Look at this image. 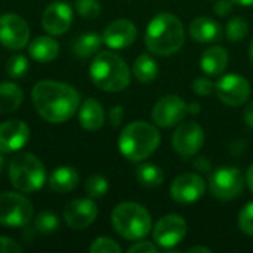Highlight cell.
I'll use <instances>...</instances> for the list:
<instances>
[{
    "label": "cell",
    "instance_id": "cell-11",
    "mask_svg": "<svg viewBox=\"0 0 253 253\" xmlns=\"http://www.w3.org/2000/svg\"><path fill=\"white\" fill-rule=\"evenodd\" d=\"M188 114V104L178 95H166L159 99L151 111L153 122L159 127H172L179 125Z\"/></svg>",
    "mask_w": 253,
    "mask_h": 253
},
{
    "label": "cell",
    "instance_id": "cell-20",
    "mask_svg": "<svg viewBox=\"0 0 253 253\" xmlns=\"http://www.w3.org/2000/svg\"><path fill=\"white\" fill-rule=\"evenodd\" d=\"M228 65V52L222 46H211L200 58V68L206 76L218 77Z\"/></svg>",
    "mask_w": 253,
    "mask_h": 253
},
{
    "label": "cell",
    "instance_id": "cell-18",
    "mask_svg": "<svg viewBox=\"0 0 253 253\" xmlns=\"http://www.w3.org/2000/svg\"><path fill=\"white\" fill-rule=\"evenodd\" d=\"M136 27L127 19H116L107 25L102 34L104 43L111 49H125L136 40Z\"/></svg>",
    "mask_w": 253,
    "mask_h": 253
},
{
    "label": "cell",
    "instance_id": "cell-29",
    "mask_svg": "<svg viewBox=\"0 0 253 253\" xmlns=\"http://www.w3.org/2000/svg\"><path fill=\"white\" fill-rule=\"evenodd\" d=\"M58 227H59L58 216L53 212H49V211L40 212L34 219V228L42 234H50V233L56 231Z\"/></svg>",
    "mask_w": 253,
    "mask_h": 253
},
{
    "label": "cell",
    "instance_id": "cell-7",
    "mask_svg": "<svg viewBox=\"0 0 253 253\" xmlns=\"http://www.w3.org/2000/svg\"><path fill=\"white\" fill-rule=\"evenodd\" d=\"M34 216L31 202L18 193L0 194V225L24 227Z\"/></svg>",
    "mask_w": 253,
    "mask_h": 253
},
{
    "label": "cell",
    "instance_id": "cell-38",
    "mask_svg": "<svg viewBox=\"0 0 253 253\" xmlns=\"http://www.w3.org/2000/svg\"><path fill=\"white\" fill-rule=\"evenodd\" d=\"M233 10V0H218L213 4V12L218 16H227Z\"/></svg>",
    "mask_w": 253,
    "mask_h": 253
},
{
    "label": "cell",
    "instance_id": "cell-39",
    "mask_svg": "<svg viewBox=\"0 0 253 253\" xmlns=\"http://www.w3.org/2000/svg\"><path fill=\"white\" fill-rule=\"evenodd\" d=\"M108 119H110V125L113 127H117L122 123V120H123V107L114 105L110 110V113H108Z\"/></svg>",
    "mask_w": 253,
    "mask_h": 253
},
{
    "label": "cell",
    "instance_id": "cell-15",
    "mask_svg": "<svg viewBox=\"0 0 253 253\" xmlns=\"http://www.w3.org/2000/svg\"><path fill=\"white\" fill-rule=\"evenodd\" d=\"M98 208L90 199H76L67 203L64 209L65 224L73 230H84L95 222Z\"/></svg>",
    "mask_w": 253,
    "mask_h": 253
},
{
    "label": "cell",
    "instance_id": "cell-1",
    "mask_svg": "<svg viewBox=\"0 0 253 253\" xmlns=\"http://www.w3.org/2000/svg\"><path fill=\"white\" fill-rule=\"evenodd\" d=\"M33 105L49 123H64L70 120L80 107L79 92L62 82L40 80L31 90Z\"/></svg>",
    "mask_w": 253,
    "mask_h": 253
},
{
    "label": "cell",
    "instance_id": "cell-26",
    "mask_svg": "<svg viewBox=\"0 0 253 253\" xmlns=\"http://www.w3.org/2000/svg\"><path fill=\"white\" fill-rule=\"evenodd\" d=\"M102 43H104L102 37L98 36L96 33H86L76 39L73 44V50L80 58H89L99 52Z\"/></svg>",
    "mask_w": 253,
    "mask_h": 253
},
{
    "label": "cell",
    "instance_id": "cell-25",
    "mask_svg": "<svg viewBox=\"0 0 253 253\" xmlns=\"http://www.w3.org/2000/svg\"><path fill=\"white\" fill-rule=\"evenodd\" d=\"M159 74V65L156 62V59L148 55V53H141L135 62H133V76L142 82V83H150L153 80H156Z\"/></svg>",
    "mask_w": 253,
    "mask_h": 253
},
{
    "label": "cell",
    "instance_id": "cell-12",
    "mask_svg": "<svg viewBox=\"0 0 253 253\" xmlns=\"http://www.w3.org/2000/svg\"><path fill=\"white\" fill-rule=\"evenodd\" d=\"M173 150L182 159L194 157L205 144V130L196 122H187L178 126L172 138Z\"/></svg>",
    "mask_w": 253,
    "mask_h": 253
},
{
    "label": "cell",
    "instance_id": "cell-13",
    "mask_svg": "<svg viewBox=\"0 0 253 253\" xmlns=\"http://www.w3.org/2000/svg\"><path fill=\"white\" fill-rule=\"evenodd\" d=\"M30 40L28 24L16 13H3L0 16V43L10 50L22 49Z\"/></svg>",
    "mask_w": 253,
    "mask_h": 253
},
{
    "label": "cell",
    "instance_id": "cell-44",
    "mask_svg": "<svg viewBox=\"0 0 253 253\" xmlns=\"http://www.w3.org/2000/svg\"><path fill=\"white\" fill-rule=\"evenodd\" d=\"M188 113L190 114H199L200 113V105L199 104H190L188 105Z\"/></svg>",
    "mask_w": 253,
    "mask_h": 253
},
{
    "label": "cell",
    "instance_id": "cell-43",
    "mask_svg": "<svg viewBox=\"0 0 253 253\" xmlns=\"http://www.w3.org/2000/svg\"><path fill=\"white\" fill-rule=\"evenodd\" d=\"M188 252H190V253H197V252L211 253L212 251H211L209 248H206V246H194V248H191V249H190Z\"/></svg>",
    "mask_w": 253,
    "mask_h": 253
},
{
    "label": "cell",
    "instance_id": "cell-2",
    "mask_svg": "<svg viewBox=\"0 0 253 253\" xmlns=\"http://www.w3.org/2000/svg\"><path fill=\"white\" fill-rule=\"evenodd\" d=\"M185 40L184 25L181 19L169 12L157 13L148 24L145 31V46L159 56H170L176 53Z\"/></svg>",
    "mask_w": 253,
    "mask_h": 253
},
{
    "label": "cell",
    "instance_id": "cell-34",
    "mask_svg": "<svg viewBox=\"0 0 253 253\" xmlns=\"http://www.w3.org/2000/svg\"><path fill=\"white\" fill-rule=\"evenodd\" d=\"M239 228L248 234L253 236V202L248 203L239 213Z\"/></svg>",
    "mask_w": 253,
    "mask_h": 253
},
{
    "label": "cell",
    "instance_id": "cell-36",
    "mask_svg": "<svg viewBox=\"0 0 253 253\" xmlns=\"http://www.w3.org/2000/svg\"><path fill=\"white\" fill-rule=\"evenodd\" d=\"M22 251V248L12 239L0 236V253H18Z\"/></svg>",
    "mask_w": 253,
    "mask_h": 253
},
{
    "label": "cell",
    "instance_id": "cell-46",
    "mask_svg": "<svg viewBox=\"0 0 253 253\" xmlns=\"http://www.w3.org/2000/svg\"><path fill=\"white\" fill-rule=\"evenodd\" d=\"M249 58H251V62H252L253 65V40L252 43H251V47H249Z\"/></svg>",
    "mask_w": 253,
    "mask_h": 253
},
{
    "label": "cell",
    "instance_id": "cell-40",
    "mask_svg": "<svg viewBox=\"0 0 253 253\" xmlns=\"http://www.w3.org/2000/svg\"><path fill=\"white\" fill-rule=\"evenodd\" d=\"M193 168H194L196 170L202 172V173H206V172H209V170L212 169V165H211V162H209L206 157H197V159L193 162Z\"/></svg>",
    "mask_w": 253,
    "mask_h": 253
},
{
    "label": "cell",
    "instance_id": "cell-9",
    "mask_svg": "<svg viewBox=\"0 0 253 253\" xmlns=\"http://www.w3.org/2000/svg\"><path fill=\"white\" fill-rule=\"evenodd\" d=\"M215 92L224 104L230 107H240L248 102L251 96V83L236 73L221 74L215 83Z\"/></svg>",
    "mask_w": 253,
    "mask_h": 253
},
{
    "label": "cell",
    "instance_id": "cell-17",
    "mask_svg": "<svg viewBox=\"0 0 253 253\" xmlns=\"http://www.w3.org/2000/svg\"><path fill=\"white\" fill-rule=\"evenodd\" d=\"M30 139V129L21 120L0 123V153L19 151Z\"/></svg>",
    "mask_w": 253,
    "mask_h": 253
},
{
    "label": "cell",
    "instance_id": "cell-23",
    "mask_svg": "<svg viewBox=\"0 0 253 253\" xmlns=\"http://www.w3.org/2000/svg\"><path fill=\"white\" fill-rule=\"evenodd\" d=\"M79 184V173L71 166L56 168L49 176V185L55 193H70Z\"/></svg>",
    "mask_w": 253,
    "mask_h": 253
},
{
    "label": "cell",
    "instance_id": "cell-8",
    "mask_svg": "<svg viewBox=\"0 0 253 253\" xmlns=\"http://www.w3.org/2000/svg\"><path fill=\"white\" fill-rule=\"evenodd\" d=\"M246 178L242 170L234 166H224L216 169L209 179V188L213 197L219 200H233L245 188Z\"/></svg>",
    "mask_w": 253,
    "mask_h": 253
},
{
    "label": "cell",
    "instance_id": "cell-3",
    "mask_svg": "<svg viewBox=\"0 0 253 253\" xmlns=\"http://www.w3.org/2000/svg\"><path fill=\"white\" fill-rule=\"evenodd\" d=\"M90 79L96 87L105 92L125 90L130 83V71L123 58L105 50L98 52L89 68Z\"/></svg>",
    "mask_w": 253,
    "mask_h": 253
},
{
    "label": "cell",
    "instance_id": "cell-47",
    "mask_svg": "<svg viewBox=\"0 0 253 253\" xmlns=\"http://www.w3.org/2000/svg\"><path fill=\"white\" fill-rule=\"evenodd\" d=\"M3 166H4V159H3V156L0 154V172L3 170Z\"/></svg>",
    "mask_w": 253,
    "mask_h": 253
},
{
    "label": "cell",
    "instance_id": "cell-6",
    "mask_svg": "<svg viewBox=\"0 0 253 253\" xmlns=\"http://www.w3.org/2000/svg\"><path fill=\"white\" fill-rule=\"evenodd\" d=\"M9 179L21 193L39 191L46 181L43 163L31 153H18L9 163Z\"/></svg>",
    "mask_w": 253,
    "mask_h": 253
},
{
    "label": "cell",
    "instance_id": "cell-16",
    "mask_svg": "<svg viewBox=\"0 0 253 253\" xmlns=\"http://www.w3.org/2000/svg\"><path fill=\"white\" fill-rule=\"evenodd\" d=\"M73 22V9L64 1L50 3L42 16V27L52 36H61L67 33Z\"/></svg>",
    "mask_w": 253,
    "mask_h": 253
},
{
    "label": "cell",
    "instance_id": "cell-4",
    "mask_svg": "<svg viewBox=\"0 0 253 253\" xmlns=\"http://www.w3.org/2000/svg\"><path fill=\"white\" fill-rule=\"evenodd\" d=\"M160 132L147 122H132L120 133L119 150L130 162L148 159L160 145Z\"/></svg>",
    "mask_w": 253,
    "mask_h": 253
},
{
    "label": "cell",
    "instance_id": "cell-42",
    "mask_svg": "<svg viewBox=\"0 0 253 253\" xmlns=\"http://www.w3.org/2000/svg\"><path fill=\"white\" fill-rule=\"evenodd\" d=\"M246 182H248V185H249L251 191L253 193V163L249 166V169H248V173H246Z\"/></svg>",
    "mask_w": 253,
    "mask_h": 253
},
{
    "label": "cell",
    "instance_id": "cell-5",
    "mask_svg": "<svg viewBox=\"0 0 253 253\" xmlns=\"http://www.w3.org/2000/svg\"><path fill=\"white\" fill-rule=\"evenodd\" d=\"M114 231L130 242L142 240L151 230V215L139 203L125 202L114 208L111 213Z\"/></svg>",
    "mask_w": 253,
    "mask_h": 253
},
{
    "label": "cell",
    "instance_id": "cell-10",
    "mask_svg": "<svg viewBox=\"0 0 253 253\" xmlns=\"http://www.w3.org/2000/svg\"><path fill=\"white\" fill-rule=\"evenodd\" d=\"M185 236H187L185 219L173 213L160 218L153 228L154 242L163 249H170V252L175 246H178L184 240Z\"/></svg>",
    "mask_w": 253,
    "mask_h": 253
},
{
    "label": "cell",
    "instance_id": "cell-33",
    "mask_svg": "<svg viewBox=\"0 0 253 253\" xmlns=\"http://www.w3.org/2000/svg\"><path fill=\"white\" fill-rule=\"evenodd\" d=\"M89 251L92 253H120L122 248L110 237H98L93 240Z\"/></svg>",
    "mask_w": 253,
    "mask_h": 253
},
{
    "label": "cell",
    "instance_id": "cell-35",
    "mask_svg": "<svg viewBox=\"0 0 253 253\" xmlns=\"http://www.w3.org/2000/svg\"><path fill=\"white\" fill-rule=\"evenodd\" d=\"M193 90L200 96H208L215 90V83L208 77H199L193 82Z\"/></svg>",
    "mask_w": 253,
    "mask_h": 253
},
{
    "label": "cell",
    "instance_id": "cell-31",
    "mask_svg": "<svg viewBox=\"0 0 253 253\" xmlns=\"http://www.w3.org/2000/svg\"><path fill=\"white\" fill-rule=\"evenodd\" d=\"M84 188H86V193H87L89 197L99 199V197L107 194V191H108V181L102 175H92L86 181Z\"/></svg>",
    "mask_w": 253,
    "mask_h": 253
},
{
    "label": "cell",
    "instance_id": "cell-22",
    "mask_svg": "<svg viewBox=\"0 0 253 253\" xmlns=\"http://www.w3.org/2000/svg\"><path fill=\"white\" fill-rule=\"evenodd\" d=\"M28 55L37 62H50L59 55V44L49 36H40L30 43Z\"/></svg>",
    "mask_w": 253,
    "mask_h": 253
},
{
    "label": "cell",
    "instance_id": "cell-21",
    "mask_svg": "<svg viewBox=\"0 0 253 253\" xmlns=\"http://www.w3.org/2000/svg\"><path fill=\"white\" fill-rule=\"evenodd\" d=\"M104 122H105V113L102 105L93 98L86 99L79 110L80 126L86 130H98L104 126Z\"/></svg>",
    "mask_w": 253,
    "mask_h": 253
},
{
    "label": "cell",
    "instance_id": "cell-32",
    "mask_svg": "<svg viewBox=\"0 0 253 253\" xmlns=\"http://www.w3.org/2000/svg\"><path fill=\"white\" fill-rule=\"evenodd\" d=\"M76 10L84 19H95L101 13V3L98 0H77Z\"/></svg>",
    "mask_w": 253,
    "mask_h": 253
},
{
    "label": "cell",
    "instance_id": "cell-14",
    "mask_svg": "<svg viewBox=\"0 0 253 253\" xmlns=\"http://www.w3.org/2000/svg\"><path fill=\"white\" fill-rule=\"evenodd\" d=\"M205 190H206L205 179L197 173L188 172L173 179L170 185V196L176 203L191 205L203 197Z\"/></svg>",
    "mask_w": 253,
    "mask_h": 253
},
{
    "label": "cell",
    "instance_id": "cell-41",
    "mask_svg": "<svg viewBox=\"0 0 253 253\" xmlns=\"http://www.w3.org/2000/svg\"><path fill=\"white\" fill-rule=\"evenodd\" d=\"M243 117H245V122H246V125H248L249 127H252L253 129V102H251V104L246 107Z\"/></svg>",
    "mask_w": 253,
    "mask_h": 253
},
{
    "label": "cell",
    "instance_id": "cell-30",
    "mask_svg": "<svg viewBox=\"0 0 253 253\" xmlns=\"http://www.w3.org/2000/svg\"><path fill=\"white\" fill-rule=\"evenodd\" d=\"M6 73L12 79H22L28 73V59L24 55H13L7 59Z\"/></svg>",
    "mask_w": 253,
    "mask_h": 253
},
{
    "label": "cell",
    "instance_id": "cell-27",
    "mask_svg": "<svg viewBox=\"0 0 253 253\" xmlns=\"http://www.w3.org/2000/svg\"><path fill=\"white\" fill-rule=\"evenodd\" d=\"M136 179L145 188H156L163 184L165 173L162 168L154 163H142L136 169Z\"/></svg>",
    "mask_w": 253,
    "mask_h": 253
},
{
    "label": "cell",
    "instance_id": "cell-37",
    "mask_svg": "<svg viewBox=\"0 0 253 253\" xmlns=\"http://www.w3.org/2000/svg\"><path fill=\"white\" fill-rule=\"evenodd\" d=\"M129 253H154L157 252V246L150 243V242H138L135 245H132L129 249Z\"/></svg>",
    "mask_w": 253,
    "mask_h": 253
},
{
    "label": "cell",
    "instance_id": "cell-28",
    "mask_svg": "<svg viewBox=\"0 0 253 253\" xmlns=\"http://www.w3.org/2000/svg\"><path fill=\"white\" fill-rule=\"evenodd\" d=\"M248 33H249V24L242 16L231 18L225 25V37L230 42H240L248 36Z\"/></svg>",
    "mask_w": 253,
    "mask_h": 253
},
{
    "label": "cell",
    "instance_id": "cell-45",
    "mask_svg": "<svg viewBox=\"0 0 253 253\" xmlns=\"http://www.w3.org/2000/svg\"><path fill=\"white\" fill-rule=\"evenodd\" d=\"M233 3L240 4V6H253V0H233Z\"/></svg>",
    "mask_w": 253,
    "mask_h": 253
},
{
    "label": "cell",
    "instance_id": "cell-24",
    "mask_svg": "<svg viewBox=\"0 0 253 253\" xmlns=\"http://www.w3.org/2000/svg\"><path fill=\"white\" fill-rule=\"evenodd\" d=\"M22 90L18 84L4 82L0 83V113H13L22 104Z\"/></svg>",
    "mask_w": 253,
    "mask_h": 253
},
{
    "label": "cell",
    "instance_id": "cell-19",
    "mask_svg": "<svg viewBox=\"0 0 253 253\" xmlns=\"http://www.w3.org/2000/svg\"><path fill=\"white\" fill-rule=\"evenodd\" d=\"M190 37L199 43H213L222 39V27L209 16H197L190 22Z\"/></svg>",
    "mask_w": 253,
    "mask_h": 253
}]
</instances>
